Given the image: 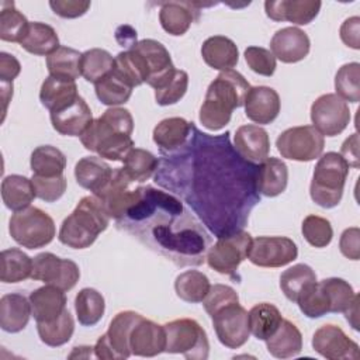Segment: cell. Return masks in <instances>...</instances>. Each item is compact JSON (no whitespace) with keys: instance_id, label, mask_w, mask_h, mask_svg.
I'll return each mask as SVG.
<instances>
[{"instance_id":"cell-33","label":"cell","mask_w":360,"mask_h":360,"mask_svg":"<svg viewBox=\"0 0 360 360\" xmlns=\"http://www.w3.org/2000/svg\"><path fill=\"white\" fill-rule=\"evenodd\" d=\"M37 197L32 180L21 174L6 176L1 181V200L11 211H21Z\"/></svg>"},{"instance_id":"cell-30","label":"cell","mask_w":360,"mask_h":360,"mask_svg":"<svg viewBox=\"0 0 360 360\" xmlns=\"http://www.w3.org/2000/svg\"><path fill=\"white\" fill-rule=\"evenodd\" d=\"M31 312L30 300L22 294H6L0 300V328L8 333H18L28 325Z\"/></svg>"},{"instance_id":"cell-7","label":"cell","mask_w":360,"mask_h":360,"mask_svg":"<svg viewBox=\"0 0 360 360\" xmlns=\"http://www.w3.org/2000/svg\"><path fill=\"white\" fill-rule=\"evenodd\" d=\"M8 232L22 248L39 249L53 240L56 228L49 214L30 205L11 215L8 221Z\"/></svg>"},{"instance_id":"cell-37","label":"cell","mask_w":360,"mask_h":360,"mask_svg":"<svg viewBox=\"0 0 360 360\" xmlns=\"http://www.w3.org/2000/svg\"><path fill=\"white\" fill-rule=\"evenodd\" d=\"M82 53L69 46H59L53 53L46 56V68L49 76L75 82L82 76L80 69Z\"/></svg>"},{"instance_id":"cell-63","label":"cell","mask_w":360,"mask_h":360,"mask_svg":"<svg viewBox=\"0 0 360 360\" xmlns=\"http://www.w3.org/2000/svg\"><path fill=\"white\" fill-rule=\"evenodd\" d=\"M90 359V357H96L94 354V347L91 346H76L73 347V352L69 354V359Z\"/></svg>"},{"instance_id":"cell-11","label":"cell","mask_w":360,"mask_h":360,"mask_svg":"<svg viewBox=\"0 0 360 360\" xmlns=\"http://www.w3.org/2000/svg\"><path fill=\"white\" fill-rule=\"evenodd\" d=\"M276 146L285 159L311 162L322 155L325 139L312 125H301L283 131L276 139Z\"/></svg>"},{"instance_id":"cell-6","label":"cell","mask_w":360,"mask_h":360,"mask_svg":"<svg viewBox=\"0 0 360 360\" xmlns=\"http://www.w3.org/2000/svg\"><path fill=\"white\" fill-rule=\"evenodd\" d=\"M349 169L340 153L326 152L321 155L309 186L312 201L322 208L336 207L342 200Z\"/></svg>"},{"instance_id":"cell-29","label":"cell","mask_w":360,"mask_h":360,"mask_svg":"<svg viewBox=\"0 0 360 360\" xmlns=\"http://www.w3.org/2000/svg\"><path fill=\"white\" fill-rule=\"evenodd\" d=\"M288 183L287 165L277 158L264 159L256 169V188L264 197H277Z\"/></svg>"},{"instance_id":"cell-12","label":"cell","mask_w":360,"mask_h":360,"mask_svg":"<svg viewBox=\"0 0 360 360\" xmlns=\"http://www.w3.org/2000/svg\"><path fill=\"white\" fill-rule=\"evenodd\" d=\"M210 316L212 319L217 338L224 346L229 349H239L248 342L250 335L248 311L239 304V301L221 307Z\"/></svg>"},{"instance_id":"cell-61","label":"cell","mask_w":360,"mask_h":360,"mask_svg":"<svg viewBox=\"0 0 360 360\" xmlns=\"http://www.w3.org/2000/svg\"><path fill=\"white\" fill-rule=\"evenodd\" d=\"M340 156L346 160L349 167L359 169V135L356 132L346 138L342 143Z\"/></svg>"},{"instance_id":"cell-36","label":"cell","mask_w":360,"mask_h":360,"mask_svg":"<svg viewBox=\"0 0 360 360\" xmlns=\"http://www.w3.org/2000/svg\"><path fill=\"white\" fill-rule=\"evenodd\" d=\"M77 86L75 82L62 80L53 76H48L41 86L39 90V100L41 104L51 111H55L69 103H72L76 97Z\"/></svg>"},{"instance_id":"cell-32","label":"cell","mask_w":360,"mask_h":360,"mask_svg":"<svg viewBox=\"0 0 360 360\" xmlns=\"http://www.w3.org/2000/svg\"><path fill=\"white\" fill-rule=\"evenodd\" d=\"M266 347L276 359L295 357L302 349V335L291 321L283 319L278 329L266 339Z\"/></svg>"},{"instance_id":"cell-47","label":"cell","mask_w":360,"mask_h":360,"mask_svg":"<svg viewBox=\"0 0 360 360\" xmlns=\"http://www.w3.org/2000/svg\"><path fill=\"white\" fill-rule=\"evenodd\" d=\"M37 330L42 343L51 347H58L70 340L75 332V321L70 312L65 309L62 315L52 322H38Z\"/></svg>"},{"instance_id":"cell-25","label":"cell","mask_w":360,"mask_h":360,"mask_svg":"<svg viewBox=\"0 0 360 360\" xmlns=\"http://www.w3.org/2000/svg\"><path fill=\"white\" fill-rule=\"evenodd\" d=\"M193 131V122L181 117H170L162 120L153 128V142L159 146L160 155H170L186 145Z\"/></svg>"},{"instance_id":"cell-13","label":"cell","mask_w":360,"mask_h":360,"mask_svg":"<svg viewBox=\"0 0 360 360\" xmlns=\"http://www.w3.org/2000/svg\"><path fill=\"white\" fill-rule=\"evenodd\" d=\"M31 278L69 291L77 284L80 270L73 260L58 257L51 252H44L32 259Z\"/></svg>"},{"instance_id":"cell-22","label":"cell","mask_w":360,"mask_h":360,"mask_svg":"<svg viewBox=\"0 0 360 360\" xmlns=\"http://www.w3.org/2000/svg\"><path fill=\"white\" fill-rule=\"evenodd\" d=\"M166 332L163 325L141 318L129 335V349L134 356L153 357L165 352Z\"/></svg>"},{"instance_id":"cell-23","label":"cell","mask_w":360,"mask_h":360,"mask_svg":"<svg viewBox=\"0 0 360 360\" xmlns=\"http://www.w3.org/2000/svg\"><path fill=\"white\" fill-rule=\"evenodd\" d=\"M246 117L260 125L271 124L280 112L281 101L278 93L267 86H255L246 94L245 103Z\"/></svg>"},{"instance_id":"cell-44","label":"cell","mask_w":360,"mask_h":360,"mask_svg":"<svg viewBox=\"0 0 360 360\" xmlns=\"http://www.w3.org/2000/svg\"><path fill=\"white\" fill-rule=\"evenodd\" d=\"M132 89L134 87L114 70L94 84L96 96L100 103L110 107L125 104L132 94Z\"/></svg>"},{"instance_id":"cell-62","label":"cell","mask_w":360,"mask_h":360,"mask_svg":"<svg viewBox=\"0 0 360 360\" xmlns=\"http://www.w3.org/2000/svg\"><path fill=\"white\" fill-rule=\"evenodd\" d=\"M343 314L346 315V319L349 321L352 328L357 330L359 329V295H356L352 305Z\"/></svg>"},{"instance_id":"cell-28","label":"cell","mask_w":360,"mask_h":360,"mask_svg":"<svg viewBox=\"0 0 360 360\" xmlns=\"http://www.w3.org/2000/svg\"><path fill=\"white\" fill-rule=\"evenodd\" d=\"M201 56L210 68L225 72L236 66L239 60V51L231 38L214 35L202 42Z\"/></svg>"},{"instance_id":"cell-9","label":"cell","mask_w":360,"mask_h":360,"mask_svg":"<svg viewBox=\"0 0 360 360\" xmlns=\"http://www.w3.org/2000/svg\"><path fill=\"white\" fill-rule=\"evenodd\" d=\"M250 245L252 236L246 231L221 236L207 250V264L219 274L235 277L239 264L248 259Z\"/></svg>"},{"instance_id":"cell-39","label":"cell","mask_w":360,"mask_h":360,"mask_svg":"<svg viewBox=\"0 0 360 360\" xmlns=\"http://www.w3.org/2000/svg\"><path fill=\"white\" fill-rule=\"evenodd\" d=\"M114 72H117L128 84L132 87L146 83L149 76V69L139 52L129 48L120 52L114 59Z\"/></svg>"},{"instance_id":"cell-5","label":"cell","mask_w":360,"mask_h":360,"mask_svg":"<svg viewBox=\"0 0 360 360\" xmlns=\"http://www.w3.org/2000/svg\"><path fill=\"white\" fill-rule=\"evenodd\" d=\"M110 217L96 195L83 197L68 215L59 229V242L72 249L90 248L97 236L107 229Z\"/></svg>"},{"instance_id":"cell-53","label":"cell","mask_w":360,"mask_h":360,"mask_svg":"<svg viewBox=\"0 0 360 360\" xmlns=\"http://www.w3.org/2000/svg\"><path fill=\"white\" fill-rule=\"evenodd\" d=\"M188 87V75L176 69L172 79L159 90H155V100L159 105H172L183 98Z\"/></svg>"},{"instance_id":"cell-18","label":"cell","mask_w":360,"mask_h":360,"mask_svg":"<svg viewBox=\"0 0 360 360\" xmlns=\"http://www.w3.org/2000/svg\"><path fill=\"white\" fill-rule=\"evenodd\" d=\"M131 183L132 181L124 173L122 167H117L112 170L108 183L100 191L93 194L103 202L110 218L118 221L132 202L135 190H129Z\"/></svg>"},{"instance_id":"cell-43","label":"cell","mask_w":360,"mask_h":360,"mask_svg":"<svg viewBox=\"0 0 360 360\" xmlns=\"http://www.w3.org/2000/svg\"><path fill=\"white\" fill-rule=\"evenodd\" d=\"M122 163V170L128 179L138 183L149 180L159 167V159L149 150L141 148H132Z\"/></svg>"},{"instance_id":"cell-8","label":"cell","mask_w":360,"mask_h":360,"mask_svg":"<svg viewBox=\"0 0 360 360\" xmlns=\"http://www.w3.org/2000/svg\"><path fill=\"white\" fill-rule=\"evenodd\" d=\"M166 332L165 352L183 354L187 360H205L210 342L202 326L191 318H180L163 325Z\"/></svg>"},{"instance_id":"cell-34","label":"cell","mask_w":360,"mask_h":360,"mask_svg":"<svg viewBox=\"0 0 360 360\" xmlns=\"http://www.w3.org/2000/svg\"><path fill=\"white\" fill-rule=\"evenodd\" d=\"M248 321L250 333L259 340H266L278 329L283 322V315L276 305L270 302H260L250 308L248 312Z\"/></svg>"},{"instance_id":"cell-19","label":"cell","mask_w":360,"mask_h":360,"mask_svg":"<svg viewBox=\"0 0 360 360\" xmlns=\"http://www.w3.org/2000/svg\"><path fill=\"white\" fill-rule=\"evenodd\" d=\"M91 122V110L80 96H77L72 103L51 111V124L60 135L82 136Z\"/></svg>"},{"instance_id":"cell-31","label":"cell","mask_w":360,"mask_h":360,"mask_svg":"<svg viewBox=\"0 0 360 360\" xmlns=\"http://www.w3.org/2000/svg\"><path fill=\"white\" fill-rule=\"evenodd\" d=\"M111 166L97 156H84L75 166V177L80 187L96 194L112 176Z\"/></svg>"},{"instance_id":"cell-20","label":"cell","mask_w":360,"mask_h":360,"mask_svg":"<svg viewBox=\"0 0 360 360\" xmlns=\"http://www.w3.org/2000/svg\"><path fill=\"white\" fill-rule=\"evenodd\" d=\"M311 41L301 28L285 27L273 35L270 41V52L283 63H297L309 53Z\"/></svg>"},{"instance_id":"cell-16","label":"cell","mask_w":360,"mask_h":360,"mask_svg":"<svg viewBox=\"0 0 360 360\" xmlns=\"http://www.w3.org/2000/svg\"><path fill=\"white\" fill-rule=\"evenodd\" d=\"M312 347L328 360H357L360 357L359 345L333 323L322 325L315 330Z\"/></svg>"},{"instance_id":"cell-35","label":"cell","mask_w":360,"mask_h":360,"mask_svg":"<svg viewBox=\"0 0 360 360\" xmlns=\"http://www.w3.org/2000/svg\"><path fill=\"white\" fill-rule=\"evenodd\" d=\"M20 46L32 55L49 56L60 45H59V37L51 25L45 22L34 21L30 24L28 32L24 37V39L20 42Z\"/></svg>"},{"instance_id":"cell-38","label":"cell","mask_w":360,"mask_h":360,"mask_svg":"<svg viewBox=\"0 0 360 360\" xmlns=\"http://www.w3.org/2000/svg\"><path fill=\"white\" fill-rule=\"evenodd\" d=\"M32 259L17 248L6 249L0 255V280L3 283H20L31 278Z\"/></svg>"},{"instance_id":"cell-1","label":"cell","mask_w":360,"mask_h":360,"mask_svg":"<svg viewBox=\"0 0 360 360\" xmlns=\"http://www.w3.org/2000/svg\"><path fill=\"white\" fill-rule=\"evenodd\" d=\"M155 181L187 201L217 236L242 231L260 197L256 169L231 145L229 132L212 136L194 124L183 148L162 156Z\"/></svg>"},{"instance_id":"cell-58","label":"cell","mask_w":360,"mask_h":360,"mask_svg":"<svg viewBox=\"0 0 360 360\" xmlns=\"http://www.w3.org/2000/svg\"><path fill=\"white\" fill-rule=\"evenodd\" d=\"M339 249L342 255L350 260L360 259V229L357 226L347 228L342 232Z\"/></svg>"},{"instance_id":"cell-48","label":"cell","mask_w":360,"mask_h":360,"mask_svg":"<svg viewBox=\"0 0 360 360\" xmlns=\"http://www.w3.org/2000/svg\"><path fill=\"white\" fill-rule=\"evenodd\" d=\"M114 59L115 58H112L108 51L101 48H93L83 52L80 59L82 76L87 82L96 84L114 69Z\"/></svg>"},{"instance_id":"cell-46","label":"cell","mask_w":360,"mask_h":360,"mask_svg":"<svg viewBox=\"0 0 360 360\" xmlns=\"http://www.w3.org/2000/svg\"><path fill=\"white\" fill-rule=\"evenodd\" d=\"M30 21L18 11L14 1H3L0 10V39L7 42H21L28 32Z\"/></svg>"},{"instance_id":"cell-59","label":"cell","mask_w":360,"mask_h":360,"mask_svg":"<svg viewBox=\"0 0 360 360\" xmlns=\"http://www.w3.org/2000/svg\"><path fill=\"white\" fill-rule=\"evenodd\" d=\"M340 39L353 49H360V18L357 15L346 18L340 25Z\"/></svg>"},{"instance_id":"cell-42","label":"cell","mask_w":360,"mask_h":360,"mask_svg":"<svg viewBox=\"0 0 360 360\" xmlns=\"http://www.w3.org/2000/svg\"><path fill=\"white\" fill-rule=\"evenodd\" d=\"M211 288L208 277L198 270H187L180 273L174 281L177 297L190 304L202 302Z\"/></svg>"},{"instance_id":"cell-57","label":"cell","mask_w":360,"mask_h":360,"mask_svg":"<svg viewBox=\"0 0 360 360\" xmlns=\"http://www.w3.org/2000/svg\"><path fill=\"white\" fill-rule=\"evenodd\" d=\"M91 3L82 0H51L49 7L52 11L62 18H77L84 15Z\"/></svg>"},{"instance_id":"cell-60","label":"cell","mask_w":360,"mask_h":360,"mask_svg":"<svg viewBox=\"0 0 360 360\" xmlns=\"http://www.w3.org/2000/svg\"><path fill=\"white\" fill-rule=\"evenodd\" d=\"M21 65L18 59L7 52H0V82L13 83L20 75Z\"/></svg>"},{"instance_id":"cell-64","label":"cell","mask_w":360,"mask_h":360,"mask_svg":"<svg viewBox=\"0 0 360 360\" xmlns=\"http://www.w3.org/2000/svg\"><path fill=\"white\" fill-rule=\"evenodd\" d=\"M0 83H1V100H3V120H4L7 104L13 97V83H6V82H0Z\"/></svg>"},{"instance_id":"cell-27","label":"cell","mask_w":360,"mask_h":360,"mask_svg":"<svg viewBox=\"0 0 360 360\" xmlns=\"http://www.w3.org/2000/svg\"><path fill=\"white\" fill-rule=\"evenodd\" d=\"M198 3L191 1H167L160 6L159 22L162 28L173 35H184L191 27L193 21L197 20Z\"/></svg>"},{"instance_id":"cell-2","label":"cell","mask_w":360,"mask_h":360,"mask_svg":"<svg viewBox=\"0 0 360 360\" xmlns=\"http://www.w3.org/2000/svg\"><path fill=\"white\" fill-rule=\"evenodd\" d=\"M117 225L180 267L200 266L211 246L210 235L183 202L150 186L135 188L134 200Z\"/></svg>"},{"instance_id":"cell-15","label":"cell","mask_w":360,"mask_h":360,"mask_svg":"<svg viewBox=\"0 0 360 360\" xmlns=\"http://www.w3.org/2000/svg\"><path fill=\"white\" fill-rule=\"evenodd\" d=\"M298 256L295 242L287 236H257L252 239L248 259L259 267H283Z\"/></svg>"},{"instance_id":"cell-21","label":"cell","mask_w":360,"mask_h":360,"mask_svg":"<svg viewBox=\"0 0 360 360\" xmlns=\"http://www.w3.org/2000/svg\"><path fill=\"white\" fill-rule=\"evenodd\" d=\"M319 0H277L264 1L266 15L273 21H290L295 25H307L319 14Z\"/></svg>"},{"instance_id":"cell-45","label":"cell","mask_w":360,"mask_h":360,"mask_svg":"<svg viewBox=\"0 0 360 360\" xmlns=\"http://www.w3.org/2000/svg\"><path fill=\"white\" fill-rule=\"evenodd\" d=\"M314 283H316V274L312 267L304 263L288 267L280 276V288L292 302H295L301 292H304Z\"/></svg>"},{"instance_id":"cell-54","label":"cell","mask_w":360,"mask_h":360,"mask_svg":"<svg viewBox=\"0 0 360 360\" xmlns=\"http://www.w3.org/2000/svg\"><path fill=\"white\" fill-rule=\"evenodd\" d=\"M35 194L38 198H41L45 202H53L58 201L66 191V177L63 174L55 176V177H44L32 174L31 177Z\"/></svg>"},{"instance_id":"cell-50","label":"cell","mask_w":360,"mask_h":360,"mask_svg":"<svg viewBox=\"0 0 360 360\" xmlns=\"http://www.w3.org/2000/svg\"><path fill=\"white\" fill-rule=\"evenodd\" d=\"M329 301V312H345L356 298L353 287L343 278L329 277L319 281Z\"/></svg>"},{"instance_id":"cell-10","label":"cell","mask_w":360,"mask_h":360,"mask_svg":"<svg viewBox=\"0 0 360 360\" xmlns=\"http://www.w3.org/2000/svg\"><path fill=\"white\" fill-rule=\"evenodd\" d=\"M142 318L135 311L118 312L110 322L108 330L98 338L94 345V354L103 360H122L132 353L129 349V335L132 328Z\"/></svg>"},{"instance_id":"cell-41","label":"cell","mask_w":360,"mask_h":360,"mask_svg":"<svg viewBox=\"0 0 360 360\" xmlns=\"http://www.w3.org/2000/svg\"><path fill=\"white\" fill-rule=\"evenodd\" d=\"M75 311L80 325L94 326L105 311V301L101 292L94 288H82L75 298Z\"/></svg>"},{"instance_id":"cell-49","label":"cell","mask_w":360,"mask_h":360,"mask_svg":"<svg viewBox=\"0 0 360 360\" xmlns=\"http://www.w3.org/2000/svg\"><path fill=\"white\" fill-rule=\"evenodd\" d=\"M336 96L349 103L360 101V63L350 62L339 68L335 76Z\"/></svg>"},{"instance_id":"cell-4","label":"cell","mask_w":360,"mask_h":360,"mask_svg":"<svg viewBox=\"0 0 360 360\" xmlns=\"http://www.w3.org/2000/svg\"><path fill=\"white\" fill-rule=\"evenodd\" d=\"M250 84L236 70L221 72L210 83L204 103L201 104L198 120L204 128L219 131L229 124L232 111L243 105Z\"/></svg>"},{"instance_id":"cell-14","label":"cell","mask_w":360,"mask_h":360,"mask_svg":"<svg viewBox=\"0 0 360 360\" xmlns=\"http://www.w3.org/2000/svg\"><path fill=\"white\" fill-rule=\"evenodd\" d=\"M311 121L321 135L336 136L350 122L349 105L335 93L322 94L311 105Z\"/></svg>"},{"instance_id":"cell-17","label":"cell","mask_w":360,"mask_h":360,"mask_svg":"<svg viewBox=\"0 0 360 360\" xmlns=\"http://www.w3.org/2000/svg\"><path fill=\"white\" fill-rule=\"evenodd\" d=\"M131 48L139 52L145 59L149 69V76L146 83L150 87H153L155 90H159L172 79V76L176 72V68L172 62V56L169 51L165 48L163 44H160L156 39L148 38V39L136 41V44H134Z\"/></svg>"},{"instance_id":"cell-51","label":"cell","mask_w":360,"mask_h":360,"mask_svg":"<svg viewBox=\"0 0 360 360\" xmlns=\"http://www.w3.org/2000/svg\"><path fill=\"white\" fill-rule=\"evenodd\" d=\"M301 312L308 318H321L329 312V301L321 283L311 284L295 301Z\"/></svg>"},{"instance_id":"cell-56","label":"cell","mask_w":360,"mask_h":360,"mask_svg":"<svg viewBox=\"0 0 360 360\" xmlns=\"http://www.w3.org/2000/svg\"><path fill=\"white\" fill-rule=\"evenodd\" d=\"M233 301H239V295L232 287L225 285V284H215V285H211L208 294L205 295V298L202 301V305H204L205 312L208 315H211L221 307H224L229 302H233Z\"/></svg>"},{"instance_id":"cell-52","label":"cell","mask_w":360,"mask_h":360,"mask_svg":"<svg viewBox=\"0 0 360 360\" xmlns=\"http://www.w3.org/2000/svg\"><path fill=\"white\" fill-rule=\"evenodd\" d=\"M305 240L314 248H326L333 238L330 222L319 215H307L301 225Z\"/></svg>"},{"instance_id":"cell-24","label":"cell","mask_w":360,"mask_h":360,"mask_svg":"<svg viewBox=\"0 0 360 360\" xmlns=\"http://www.w3.org/2000/svg\"><path fill=\"white\" fill-rule=\"evenodd\" d=\"M233 148L245 160L250 163H262L269 158L270 138L267 131L259 125H242L235 132Z\"/></svg>"},{"instance_id":"cell-55","label":"cell","mask_w":360,"mask_h":360,"mask_svg":"<svg viewBox=\"0 0 360 360\" xmlns=\"http://www.w3.org/2000/svg\"><path fill=\"white\" fill-rule=\"evenodd\" d=\"M245 60L250 70L260 76H273L277 68L273 53L262 46H248L245 49Z\"/></svg>"},{"instance_id":"cell-3","label":"cell","mask_w":360,"mask_h":360,"mask_svg":"<svg viewBox=\"0 0 360 360\" xmlns=\"http://www.w3.org/2000/svg\"><path fill=\"white\" fill-rule=\"evenodd\" d=\"M134 118L124 107H110L98 118L93 120L80 136L82 145L98 158L122 162L128 152L135 148L131 134Z\"/></svg>"},{"instance_id":"cell-40","label":"cell","mask_w":360,"mask_h":360,"mask_svg":"<svg viewBox=\"0 0 360 360\" xmlns=\"http://www.w3.org/2000/svg\"><path fill=\"white\" fill-rule=\"evenodd\" d=\"M30 165L32 174L55 177L63 174L66 167V156L62 150L52 145H42L32 150Z\"/></svg>"},{"instance_id":"cell-26","label":"cell","mask_w":360,"mask_h":360,"mask_svg":"<svg viewBox=\"0 0 360 360\" xmlns=\"http://www.w3.org/2000/svg\"><path fill=\"white\" fill-rule=\"evenodd\" d=\"M31 312L38 322H52L66 309L65 291L55 285H44L34 290L30 297Z\"/></svg>"}]
</instances>
